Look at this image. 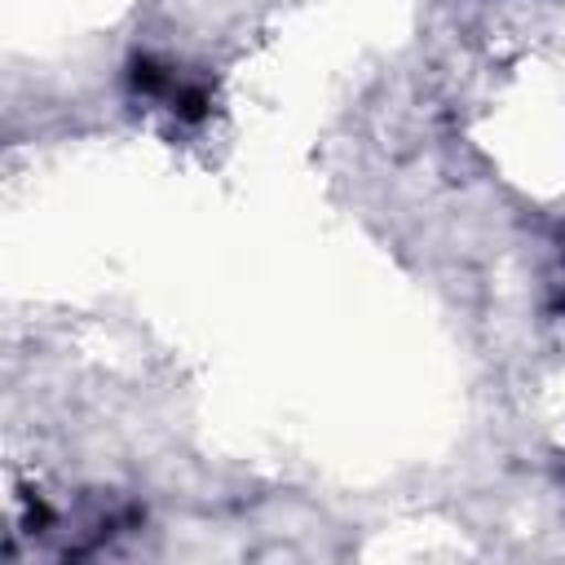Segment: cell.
I'll return each instance as SVG.
<instances>
[{
	"label": "cell",
	"mask_w": 565,
	"mask_h": 565,
	"mask_svg": "<svg viewBox=\"0 0 565 565\" xmlns=\"http://www.w3.org/2000/svg\"><path fill=\"white\" fill-rule=\"evenodd\" d=\"M561 300H565V243H561Z\"/></svg>",
	"instance_id": "6da1fadb"
}]
</instances>
